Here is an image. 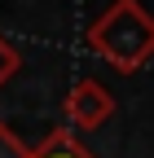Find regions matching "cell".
I'll use <instances>...</instances> for the list:
<instances>
[{
  "label": "cell",
  "mask_w": 154,
  "mask_h": 158,
  "mask_svg": "<svg viewBox=\"0 0 154 158\" xmlns=\"http://www.w3.org/2000/svg\"><path fill=\"white\" fill-rule=\"evenodd\" d=\"M88 48L119 75H137L154 57V13L141 0H110L88 27Z\"/></svg>",
  "instance_id": "1"
},
{
  "label": "cell",
  "mask_w": 154,
  "mask_h": 158,
  "mask_svg": "<svg viewBox=\"0 0 154 158\" xmlns=\"http://www.w3.org/2000/svg\"><path fill=\"white\" fill-rule=\"evenodd\" d=\"M62 110H66V118H71L75 127L92 132V127L110 123V114H114V97H110V88L101 84V79H79V84L66 92Z\"/></svg>",
  "instance_id": "2"
},
{
  "label": "cell",
  "mask_w": 154,
  "mask_h": 158,
  "mask_svg": "<svg viewBox=\"0 0 154 158\" xmlns=\"http://www.w3.org/2000/svg\"><path fill=\"white\" fill-rule=\"evenodd\" d=\"M31 158H92L79 141H75V132L71 127H57V132H49L40 145L31 149Z\"/></svg>",
  "instance_id": "3"
},
{
  "label": "cell",
  "mask_w": 154,
  "mask_h": 158,
  "mask_svg": "<svg viewBox=\"0 0 154 158\" xmlns=\"http://www.w3.org/2000/svg\"><path fill=\"white\" fill-rule=\"evenodd\" d=\"M18 66H22V53H18V48L9 44L5 35H0V88H5L9 79L18 75Z\"/></svg>",
  "instance_id": "4"
},
{
  "label": "cell",
  "mask_w": 154,
  "mask_h": 158,
  "mask_svg": "<svg viewBox=\"0 0 154 158\" xmlns=\"http://www.w3.org/2000/svg\"><path fill=\"white\" fill-rule=\"evenodd\" d=\"M0 158H31V145H22V136H13L0 123Z\"/></svg>",
  "instance_id": "5"
}]
</instances>
